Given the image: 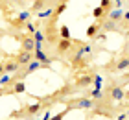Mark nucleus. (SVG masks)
Here are the masks:
<instances>
[{
    "instance_id": "1",
    "label": "nucleus",
    "mask_w": 129,
    "mask_h": 120,
    "mask_svg": "<svg viewBox=\"0 0 129 120\" xmlns=\"http://www.w3.org/2000/svg\"><path fill=\"white\" fill-rule=\"evenodd\" d=\"M103 91H105V98H111L114 102L125 100V91H124V87H122V85H114V83H111V85L107 89H103Z\"/></svg>"
},
{
    "instance_id": "2",
    "label": "nucleus",
    "mask_w": 129,
    "mask_h": 120,
    "mask_svg": "<svg viewBox=\"0 0 129 120\" xmlns=\"http://www.w3.org/2000/svg\"><path fill=\"white\" fill-rule=\"evenodd\" d=\"M96 107V102L90 96H83V98L72 102V105H68V109H83V111H92Z\"/></svg>"
},
{
    "instance_id": "3",
    "label": "nucleus",
    "mask_w": 129,
    "mask_h": 120,
    "mask_svg": "<svg viewBox=\"0 0 129 120\" xmlns=\"http://www.w3.org/2000/svg\"><path fill=\"white\" fill-rule=\"evenodd\" d=\"M92 78H94V72H83L81 76L76 78V89H85L92 85Z\"/></svg>"
},
{
    "instance_id": "4",
    "label": "nucleus",
    "mask_w": 129,
    "mask_h": 120,
    "mask_svg": "<svg viewBox=\"0 0 129 120\" xmlns=\"http://www.w3.org/2000/svg\"><path fill=\"white\" fill-rule=\"evenodd\" d=\"M2 65H4V72H8V74H17V72L20 70V65H19V61H17L15 57L6 59Z\"/></svg>"
},
{
    "instance_id": "5",
    "label": "nucleus",
    "mask_w": 129,
    "mask_h": 120,
    "mask_svg": "<svg viewBox=\"0 0 129 120\" xmlns=\"http://www.w3.org/2000/svg\"><path fill=\"white\" fill-rule=\"evenodd\" d=\"M127 68H129V56H124V57L113 61V70L114 72H124Z\"/></svg>"
},
{
    "instance_id": "6",
    "label": "nucleus",
    "mask_w": 129,
    "mask_h": 120,
    "mask_svg": "<svg viewBox=\"0 0 129 120\" xmlns=\"http://www.w3.org/2000/svg\"><path fill=\"white\" fill-rule=\"evenodd\" d=\"M72 46H74L72 39H59V43L55 44V48H57L59 54H68L70 50H72Z\"/></svg>"
},
{
    "instance_id": "7",
    "label": "nucleus",
    "mask_w": 129,
    "mask_h": 120,
    "mask_svg": "<svg viewBox=\"0 0 129 120\" xmlns=\"http://www.w3.org/2000/svg\"><path fill=\"white\" fill-rule=\"evenodd\" d=\"M107 19L120 24L122 19H124V9H120V8H111V9L107 11Z\"/></svg>"
},
{
    "instance_id": "8",
    "label": "nucleus",
    "mask_w": 129,
    "mask_h": 120,
    "mask_svg": "<svg viewBox=\"0 0 129 120\" xmlns=\"http://www.w3.org/2000/svg\"><path fill=\"white\" fill-rule=\"evenodd\" d=\"M100 26H102L103 32H120V24L114 20H109V19L100 20Z\"/></svg>"
},
{
    "instance_id": "9",
    "label": "nucleus",
    "mask_w": 129,
    "mask_h": 120,
    "mask_svg": "<svg viewBox=\"0 0 129 120\" xmlns=\"http://www.w3.org/2000/svg\"><path fill=\"white\" fill-rule=\"evenodd\" d=\"M9 89V87H8ZM9 94H22V92H26V83H24V80H17V81H13V85H11V89L8 91Z\"/></svg>"
},
{
    "instance_id": "10",
    "label": "nucleus",
    "mask_w": 129,
    "mask_h": 120,
    "mask_svg": "<svg viewBox=\"0 0 129 120\" xmlns=\"http://www.w3.org/2000/svg\"><path fill=\"white\" fill-rule=\"evenodd\" d=\"M20 44H22V50H24V52H33L35 50V39L31 37V35H28V33L22 37Z\"/></svg>"
},
{
    "instance_id": "11",
    "label": "nucleus",
    "mask_w": 129,
    "mask_h": 120,
    "mask_svg": "<svg viewBox=\"0 0 129 120\" xmlns=\"http://www.w3.org/2000/svg\"><path fill=\"white\" fill-rule=\"evenodd\" d=\"M15 59L19 61L20 67H24V65H28V63H30L31 59H33V52H24V50H20V54H19V56H17Z\"/></svg>"
},
{
    "instance_id": "12",
    "label": "nucleus",
    "mask_w": 129,
    "mask_h": 120,
    "mask_svg": "<svg viewBox=\"0 0 129 120\" xmlns=\"http://www.w3.org/2000/svg\"><path fill=\"white\" fill-rule=\"evenodd\" d=\"M31 11L30 9H22V11H19V15H17V24L19 26H24V22H28V20H31Z\"/></svg>"
},
{
    "instance_id": "13",
    "label": "nucleus",
    "mask_w": 129,
    "mask_h": 120,
    "mask_svg": "<svg viewBox=\"0 0 129 120\" xmlns=\"http://www.w3.org/2000/svg\"><path fill=\"white\" fill-rule=\"evenodd\" d=\"M89 96L98 104V102H103V100H105V91H103V89H96V87H94V89L89 92Z\"/></svg>"
},
{
    "instance_id": "14",
    "label": "nucleus",
    "mask_w": 129,
    "mask_h": 120,
    "mask_svg": "<svg viewBox=\"0 0 129 120\" xmlns=\"http://www.w3.org/2000/svg\"><path fill=\"white\" fill-rule=\"evenodd\" d=\"M102 30V26H100V20H96V22H92L89 28H87V37L89 39H94L96 37V33Z\"/></svg>"
},
{
    "instance_id": "15",
    "label": "nucleus",
    "mask_w": 129,
    "mask_h": 120,
    "mask_svg": "<svg viewBox=\"0 0 129 120\" xmlns=\"http://www.w3.org/2000/svg\"><path fill=\"white\" fill-rule=\"evenodd\" d=\"M31 37L35 39V43H44V44H46V33H44L43 28H37V30L33 32Z\"/></svg>"
},
{
    "instance_id": "16",
    "label": "nucleus",
    "mask_w": 129,
    "mask_h": 120,
    "mask_svg": "<svg viewBox=\"0 0 129 120\" xmlns=\"http://www.w3.org/2000/svg\"><path fill=\"white\" fill-rule=\"evenodd\" d=\"M9 83H13V74L4 72V74L0 76V87H6V85H9Z\"/></svg>"
},
{
    "instance_id": "17",
    "label": "nucleus",
    "mask_w": 129,
    "mask_h": 120,
    "mask_svg": "<svg viewBox=\"0 0 129 120\" xmlns=\"http://www.w3.org/2000/svg\"><path fill=\"white\" fill-rule=\"evenodd\" d=\"M22 28H24V32H26L28 35H33V32H35L39 26H37L33 20H28V22H24V26H22Z\"/></svg>"
},
{
    "instance_id": "18",
    "label": "nucleus",
    "mask_w": 129,
    "mask_h": 120,
    "mask_svg": "<svg viewBox=\"0 0 129 120\" xmlns=\"http://www.w3.org/2000/svg\"><path fill=\"white\" fill-rule=\"evenodd\" d=\"M105 13H107V11H105L103 8H100V6H96V8L92 9V17H94L96 20H102L103 17H105Z\"/></svg>"
},
{
    "instance_id": "19",
    "label": "nucleus",
    "mask_w": 129,
    "mask_h": 120,
    "mask_svg": "<svg viewBox=\"0 0 129 120\" xmlns=\"http://www.w3.org/2000/svg\"><path fill=\"white\" fill-rule=\"evenodd\" d=\"M59 35H61V39H72V33H70L67 24H63V26L59 28Z\"/></svg>"
},
{
    "instance_id": "20",
    "label": "nucleus",
    "mask_w": 129,
    "mask_h": 120,
    "mask_svg": "<svg viewBox=\"0 0 129 120\" xmlns=\"http://www.w3.org/2000/svg\"><path fill=\"white\" fill-rule=\"evenodd\" d=\"M92 85H94L96 89H103V76L102 74H94V78H92Z\"/></svg>"
},
{
    "instance_id": "21",
    "label": "nucleus",
    "mask_w": 129,
    "mask_h": 120,
    "mask_svg": "<svg viewBox=\"0 0 129 120\" xmlns=\"http://www.w3.org/2000/svg\"><path fill=\"white\" fill-rule=\"evenodd\" d=\"M81 52H83V56H90L92 54V43H83L81 44Z\"/></svg>"
},
{
    "instance_id": "22",
    "label": "nucleus",
    "mask_w": 129,
    "mask_h": 120,
    "mask_svg": "<svg viewBox=\"0 0 129 120\" xmlns=\"http://www.w3.org/2000/svg\"><path fill=\"white\" fill-rule=\"evenodd\" d=\"M70 109H68V107H67V109H63V111H59V113H57V115H54V116H50L48 120H63L64 116H67V113H68Z\"/></svg>"
},
{
    "instance_id": "23",
    "label": "nucleus",
    "mask_w": 129,
    "mask_h": 120,
    "mask_svg": "<svg viewBox=\"0 0 129 120\" xmlns=\"http://www.w3.org/2000/svg\"><path fill=\"white\" fill-rule=\"evenodd\" d=\"M100 8H103L105 11H109L111 8H113V0H102V2H100Z\"/></svg>"
},
{
    "instance_id": "24",
    "label": "nucleus",
    "mask_w": 129,
    "mask_h": 120,
    "mask_svg": "<svg viewBox=\"0 0 129 120\" xmlns=\"http://www.w3.org/2000/svg\"><path fill=\"white\" fill-rule=\"evenodd\" d=\"M120 24H122V26H125V28L129 26V8H127V9H124V19H122V22H120Z\"/></svg>"
},
{
    "instance_id": "25",
    "label": "nucleus",
    "mask_w": 129,
    "mask_h": 120,
    "mask_svg": "<svg viewBox=\"0 0 129 120\" xmlns=\"http://www.w3.org/2000/svg\"><path fill=\"white\" fill-rule=\"evenodd\" d=\"M113 8H120V9H125V0H113Z\"/></svg>"
},
{
    "instance_id": "26",
    "label": "nucleus",
    "mask_w": 129,
    "mask_h": 120,
    "mask_svg": "<svg viewBox=\"0 0 129 120\" xmlns=\"http://www.w3.org/2000/svg\"><path fill=\"white\" fill-rule=\"evenodd\" d=\"M94 39H98V41H102V43H105V39H107V35H105V33H100V32H98Z\"/></svg>"
},
{
    "instance_id": "27",
    "label": "nucleus",
    "mask_w": 129,
    "mask_h": 120,
    "mask_svg": "<svg viewBox=\"0 0 129 120\" xmlns=\"http://www.w3.org/2000/svg\"><path fill=\"white\" fill-rule=\"evenodd\" d=\"M114 120H127V116H125V113H122V115H118Z\"/></svg>"
},
{
    "instance_id": "28",
    "label": "nucleus",
    "mask_w": 129,
    "mask_h": 120,
    "mask_svg": "<svg viewBox=\"0 0 129 120\" xmlns=\"http://www.w3.org/2000/svg\"><path fill=\"white\" fill-rule=\"evenodd\" d=\"M2 74H4V65L0 63V76H2Z\"/></svg>"
},
{
    "instance_id": "29",
    "label": "nucleus",
    "mask_w": 129,
    "mask_h": 120,
    "mask_svg": "<svg viewBox=\"0 0 129 120\" xmlns=\"http://www.w3.org/2000/svg\"><path fill=\"white\" fill-rule=\"evenodd\" d=\"M124 113H125V116L129 118V107H125V111H124Z\"/></svg>"
},
{
    "instance_id": "30",
    "label": "nucleus",
    "mask_w": 129,
    "mask_h": 120,
    "mask_svg": "<svg viewBox=\"0 0 129 120\" xmlns=\"http://www.w3.org/2000/svg\"><path fill=\"white\" fill-rule=\"evenodd\" d=\"M125 83H127V85H129V80H127V81H125Z\"/></svg>"
},
{
    "instance_id": "31",
    "label": "nucleus",
    "mask_w": 129,
    "mask_h": 120,
    "mask_svg": "<svg viewBox=\"0 0 129 120\" xmlns=\"http://www.w3.org/2000/svg\"><path fill=\"white\" fill-rule=\"evenodd\" d=\"M64 2H68V0H64Z\"/></svg>"
},
{
    "instance_id": "32",
    "label": "nucleus",
    "mask_w": 129,
    "mask_h": 120,
    "mask_svg": "<svg viewBox=\"0 0 129 120\" xmlns=\"http://www.w3.org/2000/svg\"><path fill=\"white\" fill-rule=\"evenodd\" d=\"M0 94H2V92H0Z\"/></svg>"
},
{
    "instance_id": "33",
    "label": "nucleus",
    "mask_w": 129,
    "mask_h": 120,
    "mask_svg": "<svg viewBox=\"0 0 129 120\" xmlns=\"http://www.w3.org/2000/svg\"><path fill=\"white\" fill-rule=\"evenodd\" d=\"M127 28H129V26H127Z\"/></svg>"
}]
</instances>
